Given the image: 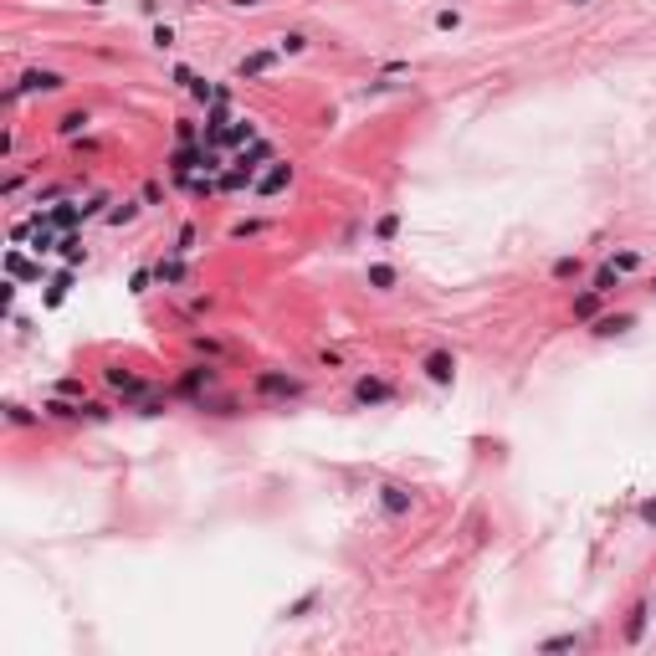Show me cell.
Masks as SVG:
<instances>
[{
	"label": "cell",
	"mask_w": 656,
	"mask_h": 656,
	"mask_svg": "<svg viewBox=\"0 0 656 656\" xmlns=\"http://www.w3.org/2000/svg\"><path fill=\"white\" fill-rule=\"evenodd\" d=\"M57 87H67V77L51 72V67H31L21 77V93H57Z\"/></svg>",
	"instance_id": "1"
},
{
	"label": "cell",
	"mask_w": 656,
	"mask_h": 656,
	"mask_svg": "<svg viewBox=\"0 0 656 656\" xmlns=\"http://www.w3.org/2000/svg\"><path fill=\"white\" fill-rule=\"evenodd\" d=\"M421 370H426V379H431V385H451V379H456V359H451L446 349H436V354H426V364H421Z\"/></svg>",
	"instance_id": "2"
},
{
	"label": "cell",
	"mask_w": 656,
	"mask_h": 656,
	"mask_svg": "<svg viewBox=\"0 0 656 656\" xmlns=\"http://www.w3.org/2000/svg\"><path fill=\"white\" fill-rule=\"evenodd\" d=\"M354 400H359V405L395 400V385H390V379H359V385H354Z\"/></svg>",
	"instance_id": "3"
},
{
	"label": "cell",
	"mask_w": 656,
	"mask_h": 656,
	"mask_svg": "<svg viewBox=\"0 0 656 656\" xmlns=\"http://www.w3.org/2000/svg\"><path fill=\"white\" fill-rule=\"evenodd\" d=\"M261 395H303V379H287V374H257Z\"/></svg>",
	"instance_id": "4"
},
{
	"label": "cell",
	"mask_w": 656,
	"mask_h": 656,
	"mask_svg": "<svg viewBox=\"0 0 656 656\" xmlns=\"http://www.w3.org/2000/svg\"><path fill=\"white\" fill-rule=\"evenodd\" d=\"M379 503H385V513H411V492L405 487H395V482H385V487H379Z\"/></svg>",
	"instance_id": "5"
},
{
	"label": "cell",
	"mask_w": 656,
	"mask_h": 656,
	"mask_svg": "<svg viewBox=\"0 0 656 656\" xmlns=\"http://www.w3.org/2000/svg\"><path fill=\"white\" fill-rule=\"evenodd\" d=\"M395 282H400L395 267H385V261H374V267H370V287H379V293H395Z\"/></svg>",
	"instance_id": "6"
},
{
	"label": "cell",
	"mask_w": 656,
	"mask_h": 656,
	"mask_svg": "<svg viewBox=\"0 0 656 656\" xmlns=\"http://www.w3.org/2000/svg\"><path fill=\"white\" fill-rule=\"evenodd\" d=\"M631 323H636L631 313H610V318H600V323H595V334H600V338H610V334H625Z\"/></svg>",
	"instance_id": "7"
},
{
	"label": "cell",
	"mask_w": 656,
	"mask_h": 656,
	"mask_svg": "<svg viewBox=\"0 0 656 656\" xmlns=\"http://www.w3.org/2000/svg\"><path fill=\"white\" fill-rule=\"evenodd\" d=\"M554 277H559V282L585 277V261H580V257H559V261H554Z\"/></svg>",
	"instance_id": "8"
},
{
	"label": "cell",
	"mask_w": 656,
	"mask_h": 656,
	"mask_svg": "<svg viewBox=\"0 0 656 656\" xmlns=\"http://www.w3.org/2000/svg\"><path fill=\"white\" fill-rule=\"evenodd\" d=\"M287 180H293V164H277V169H272V175H267V180H261V195H272V190H282V185H287Z\"/></svg>",
	"instance_id": "9"
},
{
	"label": "cell",
	"mask_w": 656,
	"mask_h": 656,
	"mask_svg": "<svg viewBox=\"0 0 656 656\" xmlns=\"http://www.w3.org/2000/svg\"><path fill=\"white\" fill-rule=\"evenodd\" d=\"M621 277H625V272H615V267H600V272H595V293H615V287H621Z\"/></svg>",
	"instance_id": "10"
},
{
	"label": "cell",
	"mask_w": 656,
	"mask_h": 656,
	"mask_svg": "<svg viewBox=\"0 0 656 656\" xmlns=\"http://www.w3.org/2000/svg\"><path fill=\"white\" fill-rule=\"evenodd\" d=\"M108 385H118V390H128V395H144V379H134V374H123V370H108Z\"/></svg>",
	"instance_id": "11"
},
{
	"label": "cell",
	"mask_w": 656,
	"mask_h": 656,
	"mask_svg": "<svg viewBox=\"0 0 656 656\" xmlns=\"http://www.w3.org/2000/svg\"><path fill=\"white\" fill-rule=\"evenodd\" d=\"M585 646V636H549L539 651H580Z\"/></svg>",
	"instance_id": "12"
},
{
	"label": "cell",
	"mask_w": 656,
	"mask_h": 656,
	"mask_svg": "<svg viewBox=\"0 0 656 656\" xmlns=\"http://www.w3.org/2000/svg\"><path fill=\"white\" fill-rule=\"evenodd\" d=\"M610 267H615V272H636V267H641V252H615Z\"/></svg>",
	"instance_id": "13"
},
{
	"label": "cell",
	"mask_w": 656,
	"mask_h": 656,
	"mask_svg": "<svg viewBox=\"0 0 656 656\" xmlns=\"http://www.w3.org/2000/svg\"><path fill=\"white\" fill-rule=\"evenodd\" d=\"M595 308H600V293H585L580 303H574V318H595Z\"/></svg>",
	"instance_id": "14"
},
{
	"label": "cell",
	"mask_w": 656,
	"mask_h": 656,
	"mask_svg": "<svg viewBox=\"0 0 656 656\" xmlns=\"http://www.w3.org/2000/svg\"><path fill=\"white\" fill-rule=\"evenodd\" d=\"M134 216H139V205H134V200H123L118 211H108V221H113V226H123V221H134Z\"/></svg>",
	"instance_id": "15"
},
{
	"label": "cell",
	"mask_w": 656,
	"mask_h": 656,
	"mask_svg": "<svg viewBox=\"0 0 656 656\" xmlns=\"http://www.w3.org/2000/svg\"><path fill=\"white\" fill-rule=\"evenodd\" d=\"M87 123H93L87 113H67V118H62V134H77V128H87Z\"/></svg>",
	"instance_id": "16"
},
{
	"label": "cell",
	"mask_w": 656,
	"mask_h": 656,
	"mask_svg": "<svg viewBox=\"0 0 656 656\" xmlns=\"http://www.w3.org/2000/svg\"><path fill=\"white\" fill-rule=\"evenodd\" d=\"M154 277H159V282H180V277H185V272H180L175 261H169V267H164V261H159V272H154Z\"/></svg>",
	"instance_id": "17"
},
{
	"label": "cell",
	"mask_w": 656,
	"mask_h": 656,
	"mask_svg": "<svg viewBox=\"0 0 656 656\" xmlns=\"http://www.w3.org/2000/svg\"><path fill=\"white\" fill-rule=\"evenodd\" d=\"M436 26H441V31H456V26H462V16H456V10H441Z\"/></svg>",
	"instance_id": "18"
},
{
	"label": "cell",
	"mask_w": 656,
	"mask_h": 656,
	"mask_svg": "<svg viewBox=\"0 0 656 656\" xmlns=\"http://www.w3.org/2000/svg\"><path fill=\"white\" fill-rule=\"evenodd\" d=\"M267 62H272L267 51H261V57H252V62H241V77H246V72H261V67H267Z\"/></svg>",
	"instance_id": "19"
},
{
	"label": "cell",
	"mask_w": 656,
	"mask_h": 656,
	"mask_svg": "<svg viewBox=\"0 0 656 656\" xmlns=\"http://www.w3.org/2000/svg\"><path fill=\"white\" fill-rule=\"evenodd\" d=\"M303 46H308V36H297V31L282 36V51H303Z\"/></svg>",
	"instance_id": "20"
},
{
	"label": "cell",
	"mask_w": 656,
	"mask_h": 656,
	"mask_svg": "<svg viewBox=\"0 0 656 656\" xmlns=\"http://www.w3.org/2000/svg\"><path fill=\"white\" fill-rule=\"evenodd\" d=\"M641 518H646V523H656V503H641Z\"/></svg>",
	"instance_id": "21"
},
{
	"label": "cell",
	"mask_w": 656,
	"mask_h": 656,
	"mask_svg": "<svg viewBox=\"0 0 656 656\" xmlns=\"http://www.w3.org/2000/svg\"><path fill=\"white\" fill-rule=\"evenodd\" d=\"M231 6H236V10H257L261 0H231Z\"/></svg>",
	"instance_id": "22"
},
{
	"label": "cell",
	"mask_w": 656,
	"mask_h": 656,
	"mask_svg": "<svg viewBox=\"0 0 656 656\" xmlns=\"http://www.w3.org/2000/svg\"><path fill=\"white\" fill-rule=\"evenodd\" d=\"M651 293H656V282H651Z\"/></svg>",
	"instance_id": "23"
}]
</instances>
